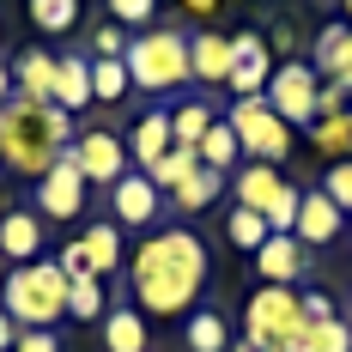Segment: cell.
Returning a JSON list of instances; mask_svg holds the SVG:
<instances>
[{
	"instance_id": "obj_1",
	"label": "cell",
	"mask_w": 352,
	"mask_h": 352,
	"mask_svg": "<svg viewBox=\"0 0 352 352\" xmlns=\"http://www.w3.org/2000/svg\"><path fill=\"white\" fill-rule=\"evenodd\" d=\"M134 310L140 316H188L207 285V243L188 225H164L158 237L134 249Z\"/></svg>"
},
{
	"instance_id": "obj_2",
	"label": "cell",
	"mask_w": 352,
	"mask_h": 352,
	"mask_svg": "<svg viewBox=\"0 0 352 352\" xmlns=\"http://www.w3.org/2000/svg\"><path fill=\"white\" fill-rule=\"evenodd\" d=\"M73 146V116L55 104H31L12 98L0 104V170H12L19 182H43L49 164Z\"/></svg>"
},
{
	"instance_id": "obj_3",
	"label": "cell",
	"mask_w": 352,
	"mask_h": 352,
	"mask_svg": "<svg viewBox=\"0 0 352 352\" xmlns=\"http://www.w3.org/2000/svg\"><path fill=\"white\" fill-rule=\"evenodd\" d=\"M0 310L19 328H55L67 316V274L61 261H25L0 280Z\"/></svg>"
},
{
	"instance_id": "obj_4",
	"label": "cell",
	"mask_w": 352,
	"mask_h": 352,
	"mask_svg": "<svg viewBox=\"0 0 352 352\" xmlns=\"http://www.w3.org/2000/svg\"><path fill=\"white\" fill-rule=\"evenodd\" d=\"M128 79H134V91H176V85H188V36L182 31H140L128 43Z\"/></svg>"
},
{
	"instance_id": "obj_5",
	"label": "cell",
	"mask_w": 352,
	"mask_h": 352,
	"mask_svg": "<svg viewBox=\"0 0 352 352\" xmlns=\"http://www.w3.org/2000/svg\"><path fill=\"white\" fill-rule=\"evenodd\" d=\"M298 201H304V188L285 182L274 164H243L237 170V207L261 212L267 231H280V237H292V225H298Z\"/></svg>"
},
{
	"instance_id": "obj_6",
	"label": "cell",
	"mask_w": 352,
	"mask_h": 352,
	"mask_svg": "<svg viewBox=\"0 0 352 352\" xmlns=\"http://www.w3.org/2000/svg\"><path fill=\"white\" fill-rule=\"evenodd\" d=\"M225 122L237 128V146L249 152V164H274L280 170L285 158H292V128L267 109V98H231Z\"/></svg>"
},
{
	"instance_id": "obj_7",
	"label": "cell",
	"mask_w": 352,
	"mask_h": 352,
	"mask_svg": "<svg viewBox=\"0 0 352 352\" xmlns=\"http://www.w3.org/2000/svg\"><path fill=\"white\" fill-rule=\"evenodd\" d=\"M267 109L280 116L285 128H316V98H322V79L310 61H280L274 79H267Z\"/></svg>"
},
{
	"instance_id": "obj_8",
	"label": "cell",
	"mask_w": 352,
	"mask_h": 352,
	"mask_svg": "<svg viewBox=\"0 0 352 352\" xmlns=\"http://www.w3.org/2000/svg\"><path fill=\"white\" fill-rule=\"evenodd\" d=\"M67 152H73V164H79V176L91 188H116L128 176V140L116 128H79Z\"/></svg>"
},
{
	"instance_id": "obj_9",
	"label": "cell",
	"mask_w": 352,
	"mask_h": 352,
	"mask_svg": "<svg viewBox=\"0 0 352 352\" xmlns=\"http://www.w3.org/2000/svg\"><path fill=\"white\" fill-rule=\"evenodd\" d=\"M85 195H91V182L79 176L73 152H61V158L49 164V176L31 188V207L43 212V219H79V212H85Z\"/></svg>"
},
{
	"instance_id": "obj_10",
	"label": "cell",
	"mask_w": 352,
	"mask_h": 352,
	"mask_svg": "<svg viewBox=\"0 0 352 352\" xmlns=\"http://www.w3.org/2000/svg\"><path fill=\"white\" fill-rule=\"evenodd\" d=\"M231 55H237V67L225 79V91H231V98H261L267 79H274V49H267V36L261 31H237L231 36Z\"/></svg>"
},
{
	"instance_id": "obj_11",
	"label": "cell",
	"mask_w": 352,
	"mask_h": 352,
	"mask_svg": "<svg viewBox=\"0 0 352 352\" xmlns=\"http://www.w3.org/2000/svg\"><path fill=\"white\" fill-rule=\"evenodd\" d=\"M158 212H164V188H158L146 170H128L116 188H109V219H116V225H128V231L152 225Z\"/></svg>"
},
{
	"instance_id": "obj_12",
	"label": "cell",
	"mask_w": 352,
	"mask_h": 352,
	"mask_svg": "<svg viewBox=\"0 0 352 352\" xmlns=\"http://www.w3.org/2000/svg\"><path fill=\"white\" fill-rule=\"evenodd\" d=\"M0 255H6L12 267L43 261V212L36 207H6L0 212Z\"/></svg>"
},
{
	"instance_id": "obj_13",
	"label": "cell",
	"mask_w": 352,
	"mask_h": 352,
	"mask_svg": "<svg viewBox=\"0 0 352 352\" xmlns=\"http://www.w3.org/2000/svg\"><path fill=\"white\" fill-rule=\"evenodd\" d=\"M340 225H346V212L334 207V201H328V195H322V188H304V201H298V225H292V237H298V243L310 249H328L334 243V237H340Z\"/></svg>"
},
{
	"instance_id": "obj_14",
	"label": "cell",
	"mask_w": 352,
	"mask_h": 352,
	"mask_svg": "<svg viewBox=\"0 0 352 352\" xmlns=\"http://www.w3.org/2000/svg\"><path fill=\"white\" fill-rule=\"evenodd\" d=\"M231 67H237L231 36H219V31H195L188 36V79H195V85H225Z\"/></svg>"
},
{
	"instance_id": "obj_15",
	"label": "cell",
	"mask_w": 352,
	"mask_h": 352,
	"mask_svg": "<svg viewBox=\"0 0 352 352\" xmlns=\"http://www.w3.org/2000/svg\"><path fill=\"white\" fill-rule=\"evenodd\" d=\"M255 274H261L267 285H298V280H304V243L274 231L267 243L255 249Z\"/></svg>"
},
{
	"instance_id": "obj_16",
	"label": "cell",
	"mask_w": 352,
	"mask_h": 352,
	"mask_svg": "<svg viewBox=\"0 0 352 352\" xmlns=\"http://www.w3.org/2000/svg\"><path fill=\"white\" fill-rule=\"evenodd\" d=\"M49 104L67 109V116H79L85 104H98L91 98V61L85 55H55V98Z\"/></svg>"
},
{
	"instance_id": "obj_17",
	"label": "cell",
	"mask_w": 352,
	"mask_h": 352,
	"mask_svg": "<svg viewBox=\"0 0 352 352\" xmlns=\"http://www.w3.org/2000/svg\"><path fill=\"white\" fill-rule=\"evenodd\" d=\"M79 255H85V267H91L98 280H109V274L122 267V225H116V219L85 225V231H79Z\"/></svg>"
},
{
	"instance_id": "obj_18",
	"label": "cell",
	"mask_w": 352,
	"mask_h": 352,
	"mask_svg": "<svg viewBox=\"0 0 352 352\" xmlns=\"http://www.w3.org/2000/svg\"><path fill=\"white\" fill-rule=\"evenodd\" d=\"M310 67H316L322 85H328V79L346 85L352 79V25H322L316 31V61H310Z\"/></svg>"
},
{
	"instance_id": "obj_19",
	"label": "cell",
	"mask_w": 352,
	"mask_h": 352,
	"mask_svg": "<svg viewBox=\"0 0 352 352\" xmlns=\"http://www.w3.org/2000/svg\"><path fill=\"white\" fill-rule=\"evenodd\" d=\"M170 146H176V140H170V109H146L140 128L128 134V158H134L140 170H152V164H158Z\"/></svg>"
},
{
	"instance_id": "obj_20",
	"label": "cell",
	"mask_w": 352,
	"mask_h": 352,
	"mask_svg": "<svg viewBox=\"0 0 352 352\" xmlns=\"http://www.w3.org/2000/svg\"><path fill=\"white\" fill-rule=\"evenodd\" d=\"M12 85H19L31 104H49V98H55V55H43V49H25V55L12 61Z\"/></svg>"
},
{
	"instance_id": "obj_21",
	"label": "cell",
	"mask_w": 352,
	"mask_h": 352,
	"mask_svg": "<svg viewBox=\"0 0 352 352\" xmlns=\"http://www.w3.org/2000/svg\"><path fill=\"white\" fill-rule=\"evenodd\" d=\"M146 316L140 310H128V304H116L104 316V352H146Z\"/></svg>"
},
{
	"instance_id": "obj_22",
	"label": "cell",
	"mask_w": 352,
	"mask_h": 352,
	"mask_svg": "<svg viewBox=\"0 0 352 352\" xmlns=\"http://www.w3.org/2000/svg\"><path fill=\"white\" fill-rule=\"evenodd\" d=\"M195 152H201V164H207V170H219V176H231V170H237V158H243V146H237V128H231L225 116L207 128V140L195 146Z\"/></svg>"
},
{
	"instance_id": "obj_23",
	"label": "cell",
	"mask_w": 352,
	"mask_h": 352,
	"mask_svg": "<svg viewBox=\"0 0 352 352\" xmlns=\"http://www.w3.org/2000/svg\"><path fill=\"white\" fill-rule=\"evenodd\" d=\"M219 188H225V176L201 164L188 182H176V188H170V201H176V212H207L212 201H219Z\"/></svg>"
},
{
	"instance_id": "obj_24",
	"label": "cell",
	"mask_w": 352,
	"mask_h": 352,
	"mask_svg": "<svg viewBox=\"0 0 352 352\" xmlns=\"http://www.w3.org/2000/svg\"><path fill=\"white\" fill-rule=\"evenodd\" d=\"M67 316H73V322H104V316H109L98 274H73V280H67Z\"/></svg>"
},
{
	"instance_id": "obj_25",
	"label": "cell",
	"mask_w": 352,
	"mask_h": 352,
	"mask_svg": "<svg viewBox=\"0 0 352 352\" xmlns=\"http://www.w3.org/2000/svg\"><path fill=\"white\" fill-rule=\"evenodd\" d=\"M188 352H231V334H225V316L219 310H188Z\"/></svg>"
},
{
	"instance_id": "obj_26",
	"label": "cell",
	"mask_w": 352,
	"mask_h": 352,
	"mask_svg": "<svg viewBox=\"0 0 352 352\" xmlns=\"http://www.w3.org/2000/svg\"><path fill=\"white\" fill-rule=\"evenodd\" d=\"M195 170H201V152H195V146H170V152H164L146 176H152V182L164 188V201H170V188H176V182H188Z\"/></svg>"
},
{
	"instance_id": "obj_27",
	"label": "cell",
	"mask_w": 352,
	"mask_h": 352,
	"mask_svg": "<svg viewBox=\"0 0 352 352\" xmlns=\"http://www.w3.org/2000/svg\"><path fill=\"white\" fill-rule=\"evenodd\" d=\"M225 237H231V243L243 249V255H255V249L267 243L274 231H267V219H261V212H249V207H231V219H225Z\"/></svg>"
},
{
	"instance_id": "obj_28",
	"label": "cell",
	"mask_w": 352,
	"mask_h": 352,
	"mask_svg": "<svg viewBox=\"0 0 352 352\" xmlns=\"http://www.w3.org/2000/svg\"><path fill=\"white\" fill-rule=\"evenodd\" d=\"M310 134H316V146L334 158V164L352 158V109H346V116H316V128H310Z\"/></svg>"
},
{
	"instance_id": "obj_29",
	"label": "cell",
	"mask_w": 352,
	"mask_h": 352,
	"mask_svg": "<svg viewBox=\"0 0 352 352\" xmlns=\"http://www.w3.org/2000/svg\"><path fill=\"white\" fill-rule=\"evenodd\" d=\"M128 61H91V98L98 104H122L128 98Z\"/></svg>"
},
{
	"instance_id": "obj_30",
	"label": "cell",
	"mask_w": 352,
	"mask_h": 352,
	"mask_svg": "<svg viewBox=\"0 0 352 352\" xmlns=\"http://www.w3.org/2000/svg\"><path fill=\"white\" fill-rule=\"evenodd\" d=\"M212 122H219V116H212L207 104H182V109L170 116V140H176V146H201Z\"/></svg>"
},
{
	"instance_id": "obj_31",
	"label": "cell",
	"mask_w": 352,
	"mask_h": 352,
	"mask_svg": "<svg viewBox=\"0 0 352 352\" xmlns=\"http://www.w3.org/2000/svg\"><path fill=\"white\" fill-rule=\"evenodd\" d=\"M73 19H79V0H31V25L49 36H61Z\"/></svg>"
},
{
	"instance_id": "obj_32",
	"label": "cell",
	"mask_w": 352,
	"mask_h": 352,
	"mask_svg": "<svg viewBox=\"0 0 352 352\" xmlns=\"http://www.w3.org/2000/svg\"><path fill=\"white\" fill-rule=\"evenodd\" d=\"M128 43H134V36L109 19V25H98V31H91V61H128Z\"/></svg>"
},
{
	"instance_id": "obj_33",
	"label": "cell",
	"mask_w": 352,
	"mask_h": 352,
	"mask_svg": "<svg viewBox=\"0 0 352 352\" xmlns=\"http://www.w3.org/2000/svg\"><path fill=\"white\" fill-rule=\"evenodd\" d=\"M322 195H328L340 212H352V158H340V164L322 170Z\"/></svg>"
},
{
	"instance_id": "obj_34",
	"label": "cell",
	"mask_w": 352,
	"mask_h": 352,
	"mask_svg": "<svg viewBox=\"0 0 352 352\" xmlns=\"http://www.w3.org/2000/svg\"><path fill=\"white\" fill-rule=\"evenodd\" d=\"M316 352H352V328L340 316H334V322H316Z\"/></svg>"
},
{
	"instance_id": "obj_35",
	"label": "cell",
	"mask_w": 352,
	"mask_h": 352,
	"mask_svg": "<svg viewBox=\"0 0 352 352\" xmlns=\"http://www.w3.org/2000/svg\"><path fill=\"white\" fill-rule=\"evenodd\" d=\"M158 12V0H109V19L116 25H146Z\"/></svg>"
},
{
	"instance_id": "obj_36",
	"label": "cell",
	"mask_w": 352,
	"mask_h": 352,
	"mask_svg": "<svg viewBox=\"0 0 352 352\" xmlns=\"http://www.w3.org/2000/svg\"><path fill=\"white\" fill-rule=\"evenodd\" d=\"M346 109H352V91L340 85V79H328L322 98H316V116H346Z\"/></svg>"
},
{
	"instance_id": "obj_37",
	"label": "cell",
	"mask_w": 352,
	"mask_h": 352,
	"mask_svg": "<svg viewBox=\"0 0 352 352\" xmlns=\"http://www.w3.org/2000/svg\"><path fill=\"white\" fill-rule=\"evenodd\" d=\"M12 352H61V334H55V328H25Z\"/></svg>"
},
{
	"instance_id": "obj_38",
	"label": "cell",
	"mask_w": 352,
	"mask_h": 352,
	"mask_svg": "<svg viewBox=\"0 0 352 352\" xmlns=\"http://www.w3.org/2000/svg\"><path fill=\"white\" fill-rule=\"evenodd\" d=\"M298 310L310 322H334V298H328V292H298Z\"/></svg>"
},
{
	"instance_id": "obj_39",
	"label": "cell",
	"mask_w": 352,
	"mask_h": 352,
	"mask_svg": "<svg viewBox=\"0 0 352 352\" xmlns=\"http://www.w3.org/2000/svg\"><path fill=\"white\" fill-rule=\"evenodd\" d=\"M19 334H25V328L6 316V310H0V352H12V346H19Z\"/></svg>"
},
{
	"instance_id": "obj_40",
	"label": "cell",
	"mask_w": 352,
	"mask_h": 352,
	"mask_svg": "<svg viewBox=\"0 0 352 352\" xmlns=\"http://www.w3.org/2000/svg\"><path fill=\"white\" fill-rule=\"evenodd\" d=\"M267 49H280V55H285V49H298V43H292V25H285V19H274V36H267Z\"/></svg>"
},
{
	"instance_id": "obj_41",
	"label": "cell",
	"mask_w": 352,
	"mask_h": 352,
	"mask_svg": "<svg viewBox=\"0 0 352 352\" xmlns=\"http://www.w3.org/2000/svg\"><path fill=\"white\" fill-rule=\"evenodd\" d=\"M0 104H12V67L0 61Z\"/></svg>"
},
{
	"instance_id": "obj_42",
	"label": "cell",
	"mask_w": 352,
	"mask_h": 352,
	"mask_svg": "<svg viewBox=\"0 0 352 352\" xmlns=\"http://www.w3.org/2000/svg\"><path fill=\"white\" fill-rule=\"evenodd\" d=\"M182 6H188L195 19H207V12H212V6H219V0H182Z\"/></svg>"
},
{
	"instance_id": "obj_43",
	"label": "cell",
	"mask_w": 352,
	"mask_h": 352,
	"mask_svg": "<svg viewBox=\"0 0 352 352\" xmlns=\"http://www.w3.org/2000/svg\"><path fill=\"white\" fill-rule=\"evenodd\" d=\"M231 352H261V346H255V340H237V346H231Z\"/></svg>"
},
{
	"instance_id": "obj_44",
	"label": "cell",
	"mask_w": 352,
	"mask_h": 352,
	"mask_svg": "<svg viewBox=\"0 0 352 352\" xmlns=\"http://www.w3.org/2000/svg\"><path fill=\"white\" fill-rule=\"evenodd\" d=\"M261 352H280V346H261Z\"/></svg>"
},
{
	"instance_id": "obj_45",
	"label": "cell",
	"mask_w": 352,
	"mask_h": 352,
	"mask_svg": "<svg viewBox=\"0 0 352 352\" xmlns=\"http://www.w3.org/2000/svg\"><path fill=\"white\" fill-rule=\"evenodd\" d=\"M346 91H352V79H346Z\"/></svg>"
}]
</instances>
